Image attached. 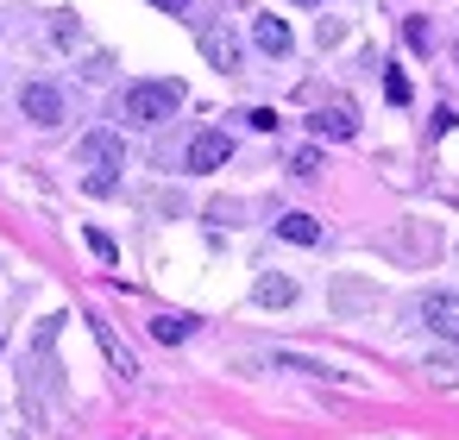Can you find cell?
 <instances>
[{
  "instance_id": "6da1fadb",
  "label": "cell",
  "mask_w": 459,
  "mask_h": 440,
  "mask_svg": "<svg viewBox=\"0 0 459 440\" xmlns=\"http://www.w3.org/2000/svg\"><path fill=\"white\" fill-rule=\"evenodd\" d=\"M183 108V82H133L126 89V101H120V114H126V126H164L170 114Z\"/></svg>"
},
{
  "instance_id": "7a4b0ae2",
  "label": "cell",
  "mask_w": 459,
  "mask_h": 440,
  "mask_svg": "<svg viewBox=\"0 0 459 440\" xmlns=\"http://www.w3.org/2000/svg\"><path fill=\"white\" fill-rule=\"evenodd\" d=\"M76 158L89 164V183H82V189H89V195H114V183H120L114 170L126 164V145H120L114 133H89V139L76 145Z\"/></svg>"
},
{
  "instance_id": "3957f363",
  "label": "cell",
  "mask_w": 459,
  "mask_h": 440,
  "mask_svg": "<svg viewBox=\"0 0 459 440\" xmlns=\"http://www.w3.org/2000/svg\"><path fill=\"white\" fill-rule=\"evenodd\" d=\"M20 114H26L32 126H57V120H64V89H57V82H26V89H20Z\"/></svg>"
},
{
  "instance_id": "277c9868",
  "label": "cell",
  "mask_w": 459,
  "mask_h": 440,
  "mask_svg": "<svg viewBox=\"0 0 459 440\" xmlns=\"http://www.w3.org/2000/svg\"><path fill=\"white\" fill-rule=\"evenodd\" d=\"M89 327H95V346L108 352V365H114V377H126V384H133V377H139V358L126 352V340H120V333H114V327H108L101 315H89Z\"/></svg>"
},
{
  "instance_id": "5b68a950",
  "label": "cell",
  "mask_w": 459,
  "mask_h": 440,
  "mask_svg": "<svg viewBox=\"0 0 459 440\" xmlns=\"http://www.w3.org/2000/svg\"><path fill=\"white\" fill-rule=\"evenodd\" d=\"M421 321H428V333H440V340H453V346H459V296L434 289V296L421 302Z\"/></svg>"
},
{
  "instance_id": "8992f818",
  "label": "cell",
  "mask_w": 459,
  "mask_h": 440,
  "mask_svg": "<svg viewBox=\"0 0 459 440\" xmlns=\"http://www.w3.org/2000/svg\"><path fill=\"white\" fill-rule=\"evenodd\" d=\"M227 158H233V139H227V133H195V139H189V170L208 177V170H221Z\"/></svg>"
},
{
  "instance_id": "52a82bcc",
  "label": "cell",
  "mask_w": 459,
  "mask_h": 440,
  "mask_svg": "<svg viewBox=\"0 0 459 440\" xmlns=\"http://www.w3.org/2000/svg\"><path fill=\"white\" fill-rule=\"evenodd\" d=\"M202 57H208L221 76H233V70H239V39H233L227 26H214V32H202Z\"/></svg>"
},
{
  "instance_id": "ba28073f",
  "label": "cell",
  "mask_w": 459,
  "mask_h": 440,
  "mask_svg": "<svg viewBox=\"0 0 459 440\" xmlns=\"http://www.w3.org/2000/svg\"><path fill=\"white\" fill-rule=\"evenodd\" d=\"M252 45H258L264 57H290V26H283L277 13H258V20H252Z\"/></svg>"
},
{
  "instance_id": "9c48e42d",
  "label": "cell",
  "mask_w": 459,
  "mask_h": 440,
  "mask_svg": "<svg viewBox=\"0 0 459 440\" xmlns=\"http://www.w3.org/2000/svg\"><path fill=\"white\" fill-rule=\"evenodd\" d=\"M252 302H258V308H290V302H296V283H290L283 271H264V277L252 283Z\"/></svg>"
},
{
  "instance_id": "30bf717a",
  "label": "cell",
  "mask_w": 459,
  "mask_h": 440,
  "mask_svg": "<svg viewBox=\"0 0 459 440\" xmlns=\"http://www.w3.org/2000/svg\"><path fill=\"white\" fill-rule=\"evenodd\" d=\"M308 133H315V139H352V133H359V120H352L346 108H321V114L308 120Z\"/></svg>"
},
{
  "instance_id": "8fae6325",
  "label": "cell",
  "mask_w": 459,
  "mask_h": 440,
  "mask_svg": "<svg viewBox=\"0 0 459 440\" xmlns=\"http://www.w3.org/2000/svg\"><path fill=\"white\" fill-rule=\"evenodd\" d=\"M277 239H290V246H321V220H315V214H277Z\"/></svg>"
},
{
  "instance_id": "7c38bea8",
  "label": "cell",
  "mask_w": 459,
  "mask_h": 440,
  "mask_svg": "<svg viewBox=\"0 0 459 440\" xmlns=\"http://www.w3.org/2000/svg\"><path fill=\"white\" fill-rule=\"evenodd\" d=\"M152 333H158L164 346H183V340L195 333V315H183V308H164V315H152Z\"/></svg>"
},
{
  "instance_id": "4fadbf2b",
  "label": "cell",
  "mask_w": 459,
  "mask_h": 440,
  "mask_svg": "<svg viewBox=\"0 0 459 440\" xmlns=\"http://www.w3.org/2000/svg\"><path fill=\"white\" fill-rule=\"evenodd\" d=\"M82 239H89V252H95V258H101V264H114V258H120V246H114V239H108V233H101V227H89V233H82Z\"/></svg>"
},
{
  "instance_id": "5bb4252c",
  "label": "cell",
  "mask_w": 459,
  "mask_h": 440,
  "mask_svg": "<svg viewBox=\"0 0 459 440\" xmlns=\"http://www.w3.org/2000/svg\"><path fill=\"white\" fill-rule=\"evenodd\" d=\"M51 39H57V45H76V39H82V26H76V13H57V26H51Z\"/></svg>"
},
{
  "instance_id": "9a60e30c",
  "label": "cell",
  "mask_w": 459,
  "mask_h": 440,
  "mask_svg": "<svg viewBox=\"0 0 459 440\" xmlns=\"http://www.w3.org/2000/svg\"><path fill=\"white\" fill-rule=\"evenodd\" d=\"M403 39H409V51H428V45H434V32H428V20H409V26H403Z\"/></svg>"
},
{
  "instance_id": "2e32d148",
  "label": "cell",
  "mask_w": 459,
  "mask_h": 440,
  "mask_svg": "<svg viewBox=\"0 0 459 440\" xmlns=\"http://www.w3.org/2000/svg\"><path fill=\"white\" fill-rule=\"evenodd\" d=\"M290 170H296V177H315V170H321V151H315V145H302V151L290 158Z\"/></svg>"
},
{
  "instance_id": "e0dca14e",
  "label": "cell",
  "mask_w": 459,
  "mask_h": 440,
  "mask_svg": "<svg viewBox=\"0 0 459 440\" xmlns=\"http://www.w3.org/2000/svg\"><path fill=\"white\" fill-rule=\"evenodd\" d=\"M384 95L403 108V101H409V76H403V70H390V76H384Z\"/></svg>"
},
{
  "instance_id": "ac0fdd59",
  "label": "cell",
  "mask_w": 459,
  "mask_h": 440,
  "mask_svg": "<svg viewBox=\"0 0 459 440\" xmlns=\"http://www.w3.org/2000/svg\"><path fill=\"white\" fill-rule=\"evenodd\" d=\"M246 126H252V133H277V114H271V108H252Z\"/></svg>"
},
{
  "instance_id": "d6986e66",
  "label": "cell",
  "mask_w": 459,
  "mask_h": 440,
  "mask_svg": "<svg viewBox=\"0 0 459 440\" xmlns=\"http://www.w3.org/2000/svg\"><path fill=\"white\" fill-rule=\"evenodd\" d=\"M152 7H164V13H189V0H152Z\"/></svg>"
},
{
  "instance_id": "ffe728a7",
  "label": "cell",
  "mask_w": 459,
  "mask_h": 440,
  "mask_svg": "<svg viewBox=\"0 0 459 440\" xmlns=\"http://www.w3.org/2000/svg\"><path fill=\"white\" fill-rule=\"evenodd\" d=\"M0 352H7V340H0Z\"/></svg>"
},
{
  "instance_id": "44dd1931",
  "label": "cell",
  "mask_w": 459,
  "mask_h": 440,
  "mask_svg": "<svg viewBox=\"0 0 459 440\" xmlns=\"http://www.w3.org/2000/svg\"><path fill=\"white\" fill-rule=\"evenodd\" d=\"M302 7H315V0H302Z\"/></svg>"
}]
</instances>
